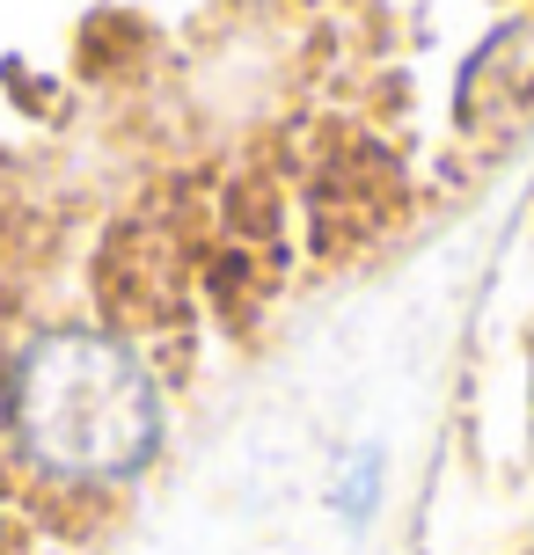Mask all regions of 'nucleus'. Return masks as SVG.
<instances>
[{
  "label": "nucleus",
  "instance_id": "1",
  "mask_svg": "<svg viewBox=\"0 0 534 555\" xmlns=\"http://www.w3.org/2000/svg\"><path fill=\"white\" fill-rule=\"evenodd\" d=\"M8 424L59 482H125L162 446V388L111 336L52 330L8 359Z\"/></svg>",
  "mask_w": 534,
  "mask_h": 555
}]
</instances>
